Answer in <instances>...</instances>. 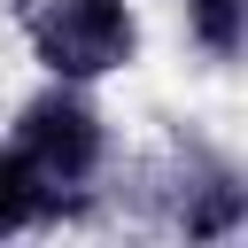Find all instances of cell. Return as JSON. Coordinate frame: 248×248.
<instances>
[{"instance_id": "1", "label": "cell", "mask_w": 248, "mask_h": 248, "mask_svg": "<svg viewBox=\"0 0 248 248\" xmlns=\"http://www.w3.org/2000/svg\"><path fill=\"white\" fill-rule=\"evenodd\" d=\"M23 39L46 78L85 85V78H108L140 54V16H132V0H31Z\"/></svg>"}, {"instance_id": "2", "label": "cell", "mask_w": 248, "mask_h": 248, "mask_svg": "<svg viewBox=\"0 0 248 248\" xmlns=\"http://www.w3.org/2000/svg\"><path fill=\"white\" fill-rule=\"evenodd\" d=\"M16 155H23V170L39 178V186H54L62 202L101 170V155H108V124H101V108L70 85V78H54L46 93H31L23 101V116H16V140H8Z\"/></svg>"}, {"instance_id": "3", "label": "cell", "mask_w": 248, "mask_h": 248, "mask_svg": "<svg viewBox=\"0 0 248 248\" xmlns=\"http://www.w3.org/2000/svg\"><path fill=\"white\" fill-rule=\"evenodd\" d=\"M186 31L209 62H240L248 46V0H186Z\"/></svg>"}, {"instance_id": "4", "label": "cell", "mask_w": 248, "mask_h": 248, "mask_svg": "<svg viewBox=\"0 0 248 248\" xmlns=\"http://www.w3.org/2000/svg\"><path fill=\"white\" fill-rule=\"evenodd\" d=\"M54 209H62V194L39 186L16 147H0V232H23V225H39V217H54Z\"/></svg>"}]
</instances>
